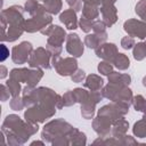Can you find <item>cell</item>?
Returning <instances> with one entry per match:
<instances>
[{"instance_id":"6da1fadb","label":"cell","mask_w":146,"mask_h":146,"mask_svg":"<svg viewBox=\"0 0 146 146\" xmlns=\"http://www.w3.org/2000/svg\"><path fill=\"white\" fill-rule=\"evenodd\" d=\"M1 131L3 133H7L8 144L18 145L24 144L31 135L38 131V124L27 121L26 123H24L19 116L11 114L5 119Z\"/></svg>"},{"instance_id":"7a4b0ae2","label":"cell","mask_w":146,"mask_h":146,"mask_svg":"<svg viewBox=\"0 0 146 146\" xmlns=\"http://www.w3.org/2000/svg\"><path fill=\"white\" fill-rule=\"evenodd\" d=\"M73 129L74 128L64 120H54L44 125L42 131V138L47 139L48 141H51V137H68Z\"/></svg>"},{"instance_id":"3957f363","label":"cell","mask_w":146,"mask_h":146,"mask_svg":"<svg viewBox=\"0 0 146 146\" xmlns=\"http://www.w3.org/2000/svg\"><path fill=\"white\" fill-rule=\"evenodd\" d=\"M55 113H56V107L36 104L26 110V112L24 113V117L27 122L36 123V122H43L46 119L52 116Z\"/></svg>"},{"instance_id":"277c9868","label":"cell","mask_w":146,"mask_h":146,"mask_svg":"<svg viewBox=\"0 0 146 146\" xmlns=\"http://www.w3.org/2000/svg\"><path fill=\"white\" fill-rule=\"evenodd\" d=\"M129 105L130 104L125 102H113L112 104L103 106L98 111V115L106 117L113 123L115 120L120 119L122 115H124L129 111Z\"/></svg>"},{"instance_id":"5b68a950","label":"cell","mask_w":146,"mask_h":146,"mask_svg":"<svg viewBox=\"0 0 146 146\" xmlns=\"http://www.w3.org/2000/svg\"><path fill=\"white\" fill-rule=\"evenodd\" d=\"M23 8L21 6H11L8 9L1 11V22H3L7 26H23L24 27V18H23Z\"/></svg>"},{"instance_id":"8992f818","label":"cell","mask_w":146,"mask_h":146,"mask_svg":"<svg viewBox=\"0 0 146 146\" xmlns=\"http://www.w3.org/2000/svg\"><path fill=\"white\" fill-rule=\"evenodd\" d=\"M52 65L57 73L62 76H67L72 75L76 70H78V62L72 57L67 58H60L59 56H54L52 57Z\"/></svg>"},{"instance_id":"52a82bcc","label":"cell","mask_w":146,"mask_h":146,"mask_svg":"<svg viewBox=\"0 0 146 146\" xmlns=\"http://www.w3.org/2000/svg\"><path fill=\"white\" fill-rule=\"evenodd\" d=\"M51 21H52V18L48 14V11L43 13V14H39V15H35L32 18L25 21L24 30L26 32H30V33H33L35 31H41L43 27L50 25Z\"/></svg>"},{"instance_id":"ba28073f","label":"cell","mask_w":146,"mask_h":146,"mask_svg":"<svg viewBox=\"0 0 146 146\" xmlns=\"http://www.w3.org/2000/svg\"><path fill=\"white\" fill-rule=\"evenodd\" d=\"M50 55L51 54L48 51V49L40 47L31 54V56L27 60L29 65L34 68H39V67L49 68L50 67Z\"/></svg>"},{"instance_id":"9c48e42d","label":"cell","mask_w":146,"mask_h":146,"mask_svg":"<svg viewBox=\"0 0 146 146\" xmlns=\"http://www.w3.org/2000/svg\"><path fill=\"white\" fill-rule=\"evenodd\" d=\"M32 44L27 41H24L19 43L18 46H15L11 51V58L14 63L16 64H24L25 62L29 60L31 54H32Z\"/></svg>"},{"instance_id":"30bf717a","label":"cell","mask_w":146,"mask_h":146,"mask_svg":"<svg viewBox=\"0 0 146 146\" xmlns=\"http://www.w3.org/2000/svg\"><path fill=\"white\" fill-rule=\"evenodd\" d=\"M124 31L130 36H137L139 39L146 38V22L138 19H128L123 24Z\"/></svg>"},{"instance_id":"8fae6325","label":"cell","mask_w":146,"mask_h":146,"mask_svg":"<svg viewBox=\"0 0 146 146\" xmlns=\"http://www.w3.org/2000/svg\"><path fill=\"white\" fill-rule=\"evenodd\" d=\"M66 50L68 54L74 57H80L83 54V43L80 40L79 35L75 33H71L66 38Z\"/></svg>"},{"instance_id":"7c38bea8","label":"cell","mask_w":146,"mask_h":146,"mask_svg":"<svg viewBox=\"0 0 146 146\" xmlns=\"http://www.w3.org/2000/svg\"><path fill=\"white\" fill-rule=\"evenodd\" d=\"M96 50V55L100 58H103L104 60H107L110 63H113L115 56L119 54L117 52V48L114 43H102L98 48L95 49Z\"/></svg>"},{"instance_id":"4fadbf2b","label":"cell","mask_w":146,"mask_h":146,"mask_svg":"<svg viewBox=\"0 0 146 146\" xmlns=\"http://www.w3.org/2000/svg\"><path fill=\"white\" fill-rule=\"evenodd\" d=\"M100 13L103 15V22L107 27H111L117 19V11L114 3H102Z\"/></svg>"},{"instance_id":"5bb4252c","label":"cell","mask_w":146,"mask_h":146,"mask_svg":"<svg viewBox=\"0 0 146 146\" xmlns=\"http://www.w3.org/2000/svg\"><path fill=\"white\" fill-rule=\"evenodd\" d=\"M59 21L68 29L75 30L78 27V19H76V11L74 9H66L59 15Z\"/></svg>"},{"instance_id":"9a60e30c","label":"cell","mask_w":146,"mask_h":146,"mask_svg":"<svg viewBox=\"0 0 146 146\" xmlns=\"http://www.w3.org/2000/svg\"><path fill=\"white\" fill-rule=\"evenodd\" d=\"M111 124L112 122L110 120H107L106 117L104 116H97L95 120H94V130L100 136V137H106L108 133H110V130H111Z\"/></svg>"},{"instance_id":"2e32d148","label":"cell","mask_w":146,"mask_h":146,"mask_svg":"<svg viewBox=\"0 0 146 146\" xmlns=\"http://www.w3.org/2000/svg\"><path fill=\"white\" fill-rule=\"evenodd\" d=\"M65 31L58 26V25H55L52 32L50 33L49 38H48V42H47V46H51V47H62L64 40H65Z\"/></svg>"},{"instance_id":"e0dca14e","label":"cell","mask_w":146,"mask_h":146,"mask_svg":"<svg viewBox=\"0 0 146 146\" xmlns=\"http://www.w3.org/2000/svg\"><path fill=\"white\" fill-rule=\"evenodd\" d=\"M107 39V33L103 32V33H94V34H88L84 38V44L89 48L96 49L98 48L102 43H104Z\"/></svg>"},{"instance_id":"ac0fdd59","label":"cell","mask_w":146,"mask_h":146,"mask_svg":"<svg viewBox=\"0 0 146 146\" xmlns=\"http://www.w3.org/2000/svg\"><path fill=\"white\" fill-rule=\"evenodd\" d=\"M31 71L30 68H14L10 71L9 73V78L10 79H14L18 82H25L27 83L29 81V78H30V74H31Z\"/></svg>"},{"instance_id":"d6986e66","label":"cell","mask_w":146,"mask_h":146,"mask_svg":"<svg viewBox=\"0 0 146 146\" xmlns=\"http://www.w3.org/2000/svg\"><path fill=\"white\" fill-rule=\"evenodd\" d=\"M128 127H129V123L123 119V117H120L117 120H115L113 122V129H112V132H113V136L114 137H120L122 138L125 133V131L128 130Z\"/></svg>"},{"instance_id":"ffe728a7","label":"cell","mask_w":146,"mask_h":146,"mask_svg":"<svg viewBox=\"0 0 146 146\" xmlns=\"http://www.w3.org/2000/svg\"><path fill=\"white\" fill-rule=\"evenodd\" d=\"M104 81L100 76L96 75V74H90L87 76L86 82H84V87L89 88L91 91H98L100 90V88L103 87Z\"/></svg>"},{"instance_id":"44dd1931","label":"cell","mask_w":146,"mask_h":146,"mask_svg":"<svg viewBox=\"0 0 146 146\" xmlns=\"http://www.w3.org/2000/svg\"><path fill=\"white\" fill-rule=\"evenodd\" d=\"M108 81L111 83H115V84H120V86H129L131 82V76L128 74L112 72L108 75Z\"/></svg>"},{"instance_id":"7402d4cb","label":"cell","mask_w":146,"mask_h":146,"mask_svg":"<svg viewBox=\"0 0 146 146\" xmlns=\"http://www.w3.org/2000/svg\"><path fill=\"white\" fill-rule=\"evenodd\" d=\"M25 10L32 16L47 13V9L44 8V6H41L36 0H27L25 3Z\"/></svg>"},{"instance_id":"603a6c76","label":"cell","mask_w":146,"mask_h":146,"mask_svg":"<svg viewBox=\"0 0 146 146\" xmlns=\"http://www.w3.org/2000/svg\"><path fill=\"white\" fill-rule=\"evenodd\" d=\"M98 14H99L98 6L84 3V6H83V8H82V17L92 21V19H95V18L98 17Z\"/></svg>"},{"instance_id":"cb8c5ba5","label":"cell","mask_w":146,"mask_h":146,"mask_svg":"<svg viewBox=\"0 0 146 146\" xmlns=\"http://www.w3.org/2000/svg\"><path fill=\"white\" fill-rule=\"evenodd\" d=\"M132 130H133V133L137 137H139V138L146 137V113H145V115L143 116V119L140 121L135 123Z\"/></svg>"},{"instance_id":"d4e9b609","label":"cell","mask_w":146,"mask_h":146,"mask_svg":"<svg viewBox=\"0 0 146 146\" xmlns=\"http://www.w3.org/2000/svg\"><path fill=\"white\" fill-rule=\"evenodd\" d=\"M113 64L119 70H127L130 66V60L124 54H117L113 60Z\"/></svg>"},{"instance_id":"484cf974","label":"cell","mask_w":146,"mask_h":146,"mask_svg":"<svg viewBox=\"0 0 146 146\" xmlns=\"http://www.w3.org/2000/svg\"><path fill=\"white\" fill-rule=\"evenodd\" d=\"M44 8L50 14H58L62 9V1L60 0H43Z\"/></svg>"},{"instance_id":"4316f807","label":"cell","mask_w":146,"mask_h":146,"mask_svg":"<svg viewBox=\"0 0 146 146\" xmlns=\"http://www.w3.org/2000/svg\"><path fill=\"white\" fill-rule=\"evenodd\" d=\"M133 57L137 60H141L146 57V42H139V43L135 44Z\"/></svg>"},{"instance_id":"83f0119b","label":"cell","mask_w":146,"mask_h":146,"mask_svg":"<svg viewBox=\"0 0 146 146\" xmlns=\"http://www.w3.org/2000/svg\"><path fill=\"white\" fill-rule=\"evenodd\" d=\"M132 104L136 111H140L146 113V99L141 95H137L132 98Z\"/></svg>"},{"instance_id":"f1b7e54d","label":"cell","mask_w":146,"mask_h":146,"mask_svg":"<svg viewBox=\"0 0 146 146\" xmlns=\"http://www.w3.org/2000/svg\"><path fill=\"white\" fill-rule=\"evenodd\" d=\"M7 88H8L9 92H10V95H11L13 97H16V96L19 95V91H21V84H19L18 81H16V80L9 78V80L7 81Z\"/></svg>"},{"instance_id":"f546056e","label":"cell","mask_w":146,"mask_h":146,"mask_svg":"<svg viewBox=\"0 0 146 146\" xmlns=\"http://www.w3.org/2000/svg\"><path fill=\"white\" fill-rule=\"evenodd\" d=\"M73 95H74V98H75V102L80 103V104H83L88 100V97H89V92L86 91L84 89L82 88H76L73 90Z\"/></svg>"},{"instance_id":"4dcf8cb0","label":"cell","mask_w":146,"mask_h":146,"mask_svg":"<svg viewBox=\"0 0 146 146\" xmlns=\"http://www.w3.org/2000/svg\"><path fill=\"white\" fill-rule=\"evenodd\" d=\"M98 71H99V73H102V74H104V75H110V74L113 72V66L111 65L110 62L104 60V62L99 63V65H98Z\"/></svg>"},{"instance_id":"1f68e13d","label":"cell","mask_w":146,"mask_h":146,"mask_svg":"<svg viewBox=\"0 0 146 146\" xmlns=\"http://www.w3.org/2000/svg\"><path fill=\"white\" fill-rule=\"evenodd\" d=\"M136 13L140 18L146 21V0H140L136 5Z\"/></svg>"},{"instance_id":"d6a6232c","label":"cell","mask_w":146,"mask_h":146,"mask_svg":"<svg viewBox=\"0 0 146 146\" xmlns=\"http://www.w3.org/2000/svg\"><path fill=\"white\" fill-rule=\"evenodd\" d=\"M24 106H25V105H24L23 98H19L18 96L13 97V99L10 100V107H11L14 111H21Z\"/></svg>"},{"instance_id":"836d02e7","label":"cell","mask_w":146,"mask_h":146,"mask_svg":"<svg viewBox=\"0 0 146 146\" xmlns=\"http://www.w3.org/2000/svg\"><path fill=\"white\" fill-rule=\"evenodd\" d=\"M92 23H94L92 21L87 19V18H84V17H81V19H80V22H79L81 30H82L83 32H86V33H88V32H90V31L92 30Z\"/></svg>"},{"instance_id":"e575fe53","label":"cell","mask_w":146,"mask_h":146,"mask_svg":"<svg viewBox=\"0 0 146 146\" xmlns=\"http://www.w3.org/2000/svg\"><path fill=\"white\" fill-rule=\"evenodd\" d=\"M106 24L103 21H95L92 23V31L94 33H103L106 32Z\"/></svg>"},{"instance_id":"d590c367","label":"cell","mask_w":146,"mask_h":146,"mask_svg":"<svg viewBox=\"0 0 146 146\" xmlns=\"http://www.w3.org/2000/svg\"><path fill=\"white\" fill-rule=\"evenodd\" d=\"M63 103H64V106H71L73 105L75 102V98H74V95H73V91H66L63 96Z\"/></svg>"},{"instance_id":"8d00e7d4","label":"cell","mask_w":146,"mask_h":146,"mask_svg":"<svg viewBox=\"0 0 146 146\" xmlns=\"http://www.w3.org/2000/svg\"><path fill=\"white\" fill-rule=\"evenodd\" d=\"M84 78H86V73H84L83 70H76V71L71 75L72 81H73V82H76V83L82 82Z\"/></svg>"},{"instance_id":"74e56055","label":"cell","mask_w":146,"mask_h":146,"mask_svg":"<svg viewBox=\"0 0 146 146\" xmlns=\"http://www.w3.org/2000/svg\"><path fill=\"white\" fill-rule=\"evenodd\" d=\"M121 46L123 49H131L132 46H135V40L132 36H124L122 40H121Z\"/></svg>"},{"instance_id":"f35d334b","label":"cell","mask_w":146,"mask_h":146,"mask_svg":"<svg viewBox=\"0 0 146 146\" xmlns=\"http://www.w3.org/2000/svg\"><path fill=\"white\" fill-rule=\"evenodd\" d=\"M66 2L75 11H79L82 8V0H66Z\"/></svg>"},{"instance_id":"ab89813d","label":"cell","mask_w":146,"mask_h":146,"mask_svg":"<svg viewBox=\"0 0 146 146\" xmlns=\"http://www.w3.org/2000/svg\"><path fill=\"white\" fill-rule=\"evenodd\" d=\"M1 100L2 102H5V100H7V98H9V95H10V92H9V90H7L6 88H7V86H5V84H1Z\"/></svg>"},{"instance_id":"60d3db41","label":"cell","mask_w":146,"mask_h":146,"mask_svg":"<svg viewBox=\"0 0 146 146\" xmlns=\"http://www.w3.org/2000/svg\"><path fill=\"white\" fill-rule=\"evenodd\" d=\"M9 55V50L7 49V47L5 44H1V60L3 62Z\"/></svg>"},{"instance_id":"b9f144b4","label":"cell","mask_w":146,"mask_h":146,"mask_svg":"<svg viewBox=\"0 0 146 146\" xmlns=\"http://www.w3.org/2000/svg\"><path fill=\"white\" fill-rule=\"evenodd\" d=\"M83 3H89V5H94V6H99L102 3V0H82Z\"/></svg>"},{"instance_id":"7bdbcfd3","label":"cell","mask_w":146,"mask_h":146,"mask_svg":"<svg viewBox=\"0 0 146 146\" xmlns=\"http://www.w3.org/2000/svg\"><path fill=\"white\" fill-rule=\"evenodd\" d=\"M6 75H7V73H6V67H5L3 65H1V75H0V78L3 79V78H6Z\"/></svg>"},{"instance_id":"ee69618b","label":"cell","mask_w":146,"mask_h":146,"mask_svg":"<svg viewBox=\"0 0 146 146\" xmlns=\"http://www.w3.org/2000/svg\"><path fill=\"white\" fill-rule=\"evenodd\" d=\"M116 0H102V3H114Z\"/></svg>"},{"instance_id":"f6af8a7d","label":"cell","mask_w":146,"mask_h":146,"mask_svg":"<svg viewBox=\"0 0 146 146\" xmlns=\"http://www.w3.org/2000/svg\"><path fill=\"white\" fill-rule=\"evenodd\" d=\"M143 84H144V86L146 87V76H145V78L143 79Z\"/></svg>"}]
</instances>
